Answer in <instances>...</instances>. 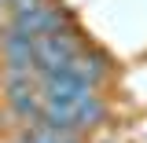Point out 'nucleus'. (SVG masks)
Instances as JSON below:
<instances>
[{
  "label": "nucleus",
  "instance_id": "obj_3",
  "mask_svg": "<svg viewBox=\"0 0 147 143\" xmlns=\"http://www.w3.org/2000/svg\"><path fill=\"white\" fill-rule=\"evenodd\" d=\"M59 70H66L74 81H81V85H88V88H99V81L107 77V59H103V55H92V52H81L77 59H70V62L59 66Z\"/></svg>",
  "mask_w": 147,
  "mask_h": 143
},
{
  "label": "nucleus",
  "instance_id": "obj_4",
  "mask_svg": "<svg viewBox=\"0 0 147 143\" xmlns=\"http://www.w3.org/2000/svg\"><path fill=\"white\" fill-rule=\"evenodd\" d=\"M103 117H107V107H103V99H99L96 92L74 103V128H88V125H99Z\"/></svg>",
  "mask_w": 147,
  "mask_h": 143
},
{
  "label": "nucleus",
  "instance_id": "obj_5",
  "mask_svg": "<svg viewBox=\"0 0 147 143\" xmlns=\"http://www.w3.org/2000/svg\"><path fill=\"white\" fill-rule=\"evenodd\" d=\"M22 143H81V140H77V132H52L44 125H30Z\"/></svg>",
  "mask_w": 147,
  "mask_h": 143
},
{
  "label": "nucleus",
  "instance_id": "obj_2",
  "mask_svg": "<svg viewBox=\"0 0 147 143\" xmlns=\"http://www.w3.org/2000/svg\"><path fill=\"white\" fill-rule=\"evenodd\" d=\"M66 18L70 15L48 0V4H40V7H33V11H18V15L11 18V30L37 40V37H44V33H59V30L66 26Z\"/></svg>",
  "mask_w": 147,
  "mask_h": 143
},
{
  "label": "nucleus",
  "instance_id": "obj_1",
  "mask_svg": "<svg viewBox=\"0 0 147 143\" xmlns=\"http://www.w3.org/2000/svg\"><path fill=\"white\" fill-rule=\"evenodd\" d=\"M85 52L81 48V40L70 33V30H59V33H44L37 37V70H59V66H66L70 59Z\"/></svg>",
  "mask_w": 147,
  "mask_h": 143
},
{
  "label": "nucleus",
  "instance_id": "obj_6",
  "mask_svg": "<svg viewBox=\"0 0 147 143\" xmlns=\"http://www.w3.org/2000/svg\"><path fill=\"white\" fill-rule=\"evenodd\" d=\"M40 4H48V0H11V11H33V7H40Z\"/></svg>",
  "mask_w": 147,
  "mask_h": 143
}]
</instances>
